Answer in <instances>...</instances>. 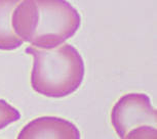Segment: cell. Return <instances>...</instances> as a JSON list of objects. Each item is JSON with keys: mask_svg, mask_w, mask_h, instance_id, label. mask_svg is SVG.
Wrapping results in <instances>:
<instances>
[{"mask_svg": "<svg viewBox=\"0 0 157 139\" xmlns=\"http://www.w3.org/2000/svg\"><path fill=\"white\" fill-rule=\"evenodd\" d=\"M21 119V114L16 108L3 99H0V130Z\"/></svg>", "mask_w": 157, "mask_h": 139, "instance_id": "6", "label": "cell"}, {"mask_svg": "<svg viewBox=\"0 0 157 139\" xmlns=\"http://www.w3.org/2000/svg\"><path fill=\"white\" fill-rule=\"evenodd\" d=\"M27 53L33 57L31 86L46 97L61 98L78 89L83 81L85 68L80 53L70 44L54 49L29 46Z\"/></svg>", "mask_w": 157, "mask_h": 139, "instance_id": "2", "label": "cell"}, {"mask_svg": "<svg viewBox=\"0 0 157 139\" xmlns=\"http://www.w3.org/2000/svg\"><path fill=\"white\" fill-rule=\"evenodd\" d=\"M22 0H0V50L10 51L23 45V41L14 34L11 16Z\"/></svg>", "mask_w": 157, "mask_h": 139, "instance_id": "5", "label": "cell"}, {"mask_svg": "<svg viewBox=\"0 0 157 139\" xmlns=\"http://www.w3.org/2000/svg\"><path fill=\"white\" fill-rule=\"evenodd\" d=\"M124 139H157L156 127L140 126L127 133Z\"/></svg>", "mask_w": 157, "mask_h": 139, "instance_id": "7", "label": "cell"}, {"mask_svg": "<svg viewBox=\"0 0 157 139\" xmlns=\"http://www.w3.org/2000/svg\"><path fill=\"white\" fill-rule=\"evenodd\" d=\"M80 24V14L67 0H22L11 16L14 34L39 49L63 45Z\"/></svg>", "mask_w": 157, "mask_h": 139, "instance_id": "1", "label": "cell"}, {"mask_svg": "<svg viewBox=\"0 0 157 139\" xmlns=\"http://www.w3.org/2000/svg\"><path fill=\"white\" fill-rule=\"evenodd\" d=\"M156 108L144 93L125 94L118 99L111 112L112 126L120 139H124L130 130L137 127H156Z\"/></svg>", "mask_w": 157, "mask_h": 139, "instance_id": "3", "label": "cell"}, {"mask_svg": "<svg viewBox=\"0 0 157 139\" xmlns=\"http://www.w3.org/2000/svg\"><path fill=\"white\" fill-rule=\"evenodd\" d=\"M75 124L58 117H40L21 130L17 139H80Z\"/></svg>", "mask_w": 157, "mask_h": 139, "instance_id": "4", "label": "cell"}]
</instances>
